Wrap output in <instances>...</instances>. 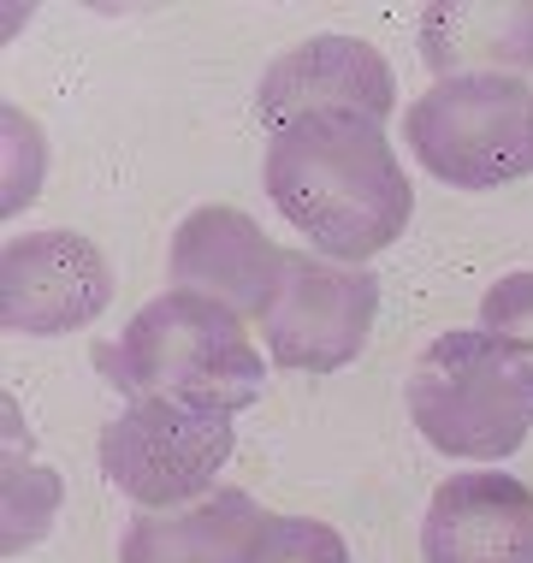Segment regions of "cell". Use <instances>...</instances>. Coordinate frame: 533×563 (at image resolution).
<instances>
[{
  "label": "cell",
  "mask_w": 533,
  "mask_h": 563,
  "mask_svg": "<svg viewBox=\"0 0 533 563\" xmlns=\"http://www.w3.org/2000/svg\"><path fill=\"white\" fill-rule=\"evenodd\" d=\"M267 196L326 262L362 267L391 250L415 214L398 148L386 125L356 113H309L273 131L267 143Z\"/></svg>",
  "instance_id": "cell-1"
},
{
  "label": "cell",
  "mask_w": 533,
  "mask_h": 563,
  "mask_svg": "<svg viewBox=\"0 0 533 563\" xmlns=\"http://www.w3.org/2000/svg\"><path fill=\"white\" fill-rule=\"evenodd\" d=\"M101 368L131 404L166 398L237 416L262 398V350L249 339V321L202 291H166L131 314L119 344L101 350Z\"/></svg>",
  "instance_id": "cell-2"
},
{
  "label": "cell",
  "mask_w": 533,
  "mask_h": 563,
  "mask_svg": "<svg viewBox=\"0 0 533 563\" xmlns=\"http://www.w3.org/2000/svg\"><path fill=\"white\" fill-rule=\"evenodd\" d=\"M403 398L426 445L463 463H498L533 433V368L480 327L426 344Z\"/></svg>",
  "instance_id": "cell-3"
},
{
  "label": "cell",
  "mask_w": 533,
  "mask_h": 563,
  "mask_svg": "<svg viewBox=\"0 0 533 563\" xmlns=\"http://www.w3.org/2000/svg\"><path fill=\"white\" fill-rule=\"evenodd\" d=\"M415 161L451 190H498L533 178V84L456 78L403 113Z\"/></svg>",
  "instance_id": "cell-4"
},
{
  "label": "cell",
  "mask_w": 533,
  "mask_h": 563,
  "mask_svg": "<svg viewBox=\"0 0 533 563\" xmlns=\"http://www.w3.org/2000/svg\"><path fill=\"white\" fill-rule=\"evenodd\" d=\"M232 416L143 398L101 428V475L143 510H185L220 493L213 481L232 463Z\"/></svg>",
  "instance_id": "cell-5"
},
{
  "label": "cell",
  "mask_w": 533,
  "mask_h": 563,
  "mask_svg": "<svg viewBox=\"0 0 533 563\" xmlns=\"http://www.w3.org/2000/svg\"><path fill=\"white\" fill-rule=\"evenodd\" d=\"M379 321V279L326 255L291 250L279 297L262 314L267 356L297 374H338L368 350Z\"/></svg>",
  "instance_id": "cell-6"
},
{
  "label": "cell",
  "mask_w": 533,
  "mask_h": 563,
  "mask_svg": "<svg viewBox=\"0 0 533 563\" xmlns=\"http://www.w3.org/2000/svg\"><path fill=\"white\" fill-rule=\"evenodd\" d=\"M113 302V267L78 232H24L0 250V327L54 339L101 321Z\"/></svg>",
  "instance_id": "cell-7"
},
{
  "label": "cell",
  "mask_w": 533,
  "mask_h": 563,
  "mask_svg": "<svg viewBox=\"0 0 533 563\" xmlns=\"http://www.w3.org/2000/svg\"><path fill=\"white\" fill-rule=\"evenodd\" d=\"M391 108H398V78H391L386 54L362 36H338V30L279 54L262 71V89H255V119L267 131L309 113H356L386 125Z\"/></svg>",
  "instance_id": "cell-8"
},
{
  "label": "cell",
  "mask_w": 533,
  "mask_h": 563,
  "mask_svg": "<svg viewBox=\"0 0 533 563\" xmlns=\"http://www.w3.org/2000/svg\"><path fill=\"white\" fill-rule=\"evenodd\" d=\"M285 262H291V250H279L243 208L225 202L196 208L173 232V291H202L243 321H262L273 309Z\"/></svg>",
  "instance_id": "cell-9"
},
{
  "label": "cell",
  "mask_w": 533,
  "mask_h": 563,
  "mask_svg": "<svg viewBox=\"0 0 533 563\" xmlns=\"http://www.w3.org/2000/svg\"><path fill=\"white\" fill-rule=\"evenodd\" d=\"M421 563H533V486L504 468L451 475L426 505Z\"/></svg>",
  "instance_id": "cell-10"
},
{
  "label": "cell",
  "mask_w": 533,
  "mask_h": 563,
  "mask_svg": "<svg viewBox=\"0 0 533 563\" xmlns=\"http://www.w3.org/2000/svg\"><path fill=\"white\" fill-rule=\"evenodd\" d=\"M421 59L433 66L438 84L528 78L533 0H433V7H421Z\"/></svg>",
  "instance_id": "cell-11"
},
{
  "label": "cell",
  "mask_w": 533,
  "mask_h": 563,
  "mask_svg": "<svg viewBox=\"0 0 533 563\" xmlns=\"http://www.w3.org/2000/svg\"><path fill=\"white\" fill-rule=\"evenodd\" d=\"M267 510L237 486L196 498L185 510H143L125 528L119 563H255Z\"/></svg>",
  "instance_id": "cell-12"
},
{
  "label": "cell",
  "mask_w": 533,
  "mask_h": 563,
  "mask_svg": "<svg viewBox=\"0 0 533 563\" xmlns=\"http://www.w3.org/2000/svg\"><path fill=\"white\" fill-rule=\"evenodd\" d=\"M255 563H349V545L338 528L309 522V516H267Z\"/></svg>",
  "instance_id": "cell-13"
},
{
  "label": "cell",
  "mask_w": 533,
  "mask_h": 563,
  "mask_svg": "<svg viewBox=\"0 0 533 563\" xmlns=\"http://www.w3.org/2000/svg\"><path fill=\"white\" fill-rule=\"evenodd\" d=\"M480 332L504 339L533 368V273H504V279L480 297Z\"/></svg>",
  "instance_id": "cell-14"
}]
</instances>
